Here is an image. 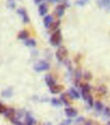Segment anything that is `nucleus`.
Here are the masks:
<instances>
[{"label":"nucleus","instance_id":"1","mask_svg":"<svg viewBox=\"0 0 110 125\" xmlns=\"http://www.w3.org/2000/svg\"><path fill=\"white\" fill-rule=\"evenodd\" d=\"M61 41H62V35H61V31L57 30L52 34L50 38V43L52 46H59Z\"/></svg>","mask_w":110,"mask_h":125},{"label":"nucleus","instance_id":"2","mask_svg":"<svg viewBox=\"0 0 110 125\" xmlns=\"http://www.w3.org/2000/svg\"><path fill=\"white\" fill-rule=\"evenodd\" d=\"M67 56H68V52H67V50L65 47H59L58 50L56 51V57L59 61H64L66 58H67Z\"/></svg>","mask_w":110,"mask_h":125},{"label":"nucleus","instance_id":"3","mask_svg":"<svg viewBox=\"0 0 110 125\" xmlns=\"http://www.w3.org/2000/svg\"><path fill=\"white\" fill-rule=\"evenodd\" d=\"M81 87H82V97H83V99L85 100V101H87L88 98L91 96V92H90L91 87H90V85L88 83L82 84Z\"/></svg>","mask_w":110,"mask_h":125},{"label":"nucleus","instance_id":"4","mask_svg":"<svg viewBox=\"0 0 110 125\" xmlns=\"http://www.w3.org/2000/svg\"><path fill=\"white\" fill-rule=\"evenodd\" d=\"M49 68V63H47L46 61H39L38 63L35 64V70L36 71H45Z\"/></svg>","mask_w":110,"mask_h":125},{"label":"nucleus","instance_id":"5","mask_svg":"<svg viewBox=\"0 0 110 125\" xmlns=\"http://www.w3.org/2000/svg\"><path fill=\"white\" fill-rule=\"evenodd\" d=\"M64 112H65L66 116H67V117H69V118H75V117L77 116V111L75 108L67 107V108H65Z\"/></svg>","mask_w":110,"mask_h":125},{"label":"nucleus","instance_id":"6","mask_svg":"<svg viewBox=\"0 0 110 125\" xmlns=\"http://www.w3.org/2000/svg\"><path fill=\"white\" fill-rule=\"evenodd\" d=\"M15 110L13 108H6L5 112H4V116L6 118H9V119H12V118L15 117Z\"/></svg>","mask_w":110,"mask_h":125},{"label":"nucleus","instance_id":"7","mask_svg":"<svg viewBox=\"0 0 110 125\" xmlns=\"http://www.w3.org/2000/svg\"><path fill=\"white\" fill-rule=\"evenodd\" d=\"M17 12H18V14H21V16H22V21H23V22H26V23H28V22L30 21V18H29V15H28V13H27V11H26V10H24V9L21 8V9H18V10H17Z\"/></svg>","mask_w":110,"mask_h":125},{"label":"nucleus","instance_id":"8","mask_svg":"<svg viewBox=\"0 0 110 125\" xmlns=\"http://www.w3.org/2000/svg\"><path fill=\"white\" fill-rule=\"evenodd\" d=\"M61 102H62L63 104H65L66 106H69L70 105V100L72 99L70 97L69 94H63V95H61Z\"/></svg>","mask_w":110,"mask_h":125},{"label":"nucleus","instance_id":"9","mask_svg":"<svg viewBox=\"0 0 110 125\" xmlns=\"http://www.w3.org/2000/svg\"><path fill=\"white\" fill-rule=\"evenodd\" d=\"M45 80H46V83L49 87H52L54 84H56L55 83V79L53 78L52 75H50V74H47V75L45 76Z\"/></svg>","mask_w":110,"mask_h":125},{"label":"nucleus","instance_id":"10","mask_svg":"<svg viewBox=\"0 0 110 125\" xmlns=\"http://www.w3.org/2000/svg\"><path fill=\"white\" fill-rule=\"evenodd\" d=\"M53 23V17L51 16V15H46L45 17H44V26L47 28V29H49L51 27V24Z\"/></svg>","mask_w":110,"mask_h":125},{"label":"nucleus","instance_id":"11","mask_svg":"<svg viewBox=\"0 0 110 125\" xmlns=\"http://www.w3.org/2000/svg\"><path fill=\"white\" fill-rule=\"evenodd\" d=\"M63 85H61V84H54L52 87H50V91L52 94H58L60 93L61 91H63Z\"/></svg>","mask_w":110,"mask_h":125},{"label":"nucleus","instance_id":"12","mask_svg":"<svg viewBox=\"0 0 110 125\" xmlns=\"http://www.w3.org/2000/svg\"><path fill=\"white\" fill-rule=\"evenodd\" d=\"M64 9H65V6L64 5H58L56 8H55V12H56V14L58 17H61L63 16L64 14Z\"/></svg>","mask_w":110,"mask_h":125},{"label":"nucleus","instance_id":"13","mask_svg":"<svg viewBox=\"0 0 110 125\" xmlns=\"http://www.w3.org/2000/svg\"><path fill=\"white\" fill-rule=\"evenodd\" d=\"M47 11H48V6H47V4L42 3V4L39 5V13H40L41 15H45V14L47 13Z\"/></svg>","mask_w":110,"mask_h":125},{"label":"nucleus","instance_id":"14","mask_svg":"<svg viewBox=\"0 0 110 125\" xmlns=\"http://www.w3.org/2000/svg\"><path fill=\"white\" fill-rule=\"evenodd\" d=\"M69 95H70V97L72 98V99H75V100H77V99H79V93L76 90V89H73V87H71V89L69 90Z\"/></svg>","mask_w":110,"mask_h":125},{"label":"nucleus","instance_id":"15","mask_svg":"<svg viewBox=\"0 0 110 125\" xmlns=\"http://www.w3.org/2000/svg\"><path fill=\"white\" fill-rule=\"evenodd\" d=\"M28 37H29V33H28V31H21L20 34L17 35V38L20 39V40H24L26 41L28 39Z\"/></svg>","mask_w":110,"mask_h":125},{"label":"nucleus","instance_id":"16","mask_svg":"<svg viewBox=\"0 0 110 125\" xmlns=\"http://www.w3.org/2000/svg\"><path fill=\"white\" fill-rule=\"evenodd\" d=\"M82 76H83L82 71H81L79 68H77V69L76 70V72H75V80H76V83L77 84H78V83H79V80H81V77Z\"/></svg>","mask_w":110,"mask_h":125},{"label":"nucleus","instance_id":"17","mask_svg":"<svg viewBox=\"0 0 110 125\" xmlns=\"http://www.w3.org/2000/svg\"><path fill=\"white\" fill-rule=\"evenodd\" d=\"M94 107H95V109H96L97 112H101V111L104 110V106H103V104L100 101H96L94 103Z\"/></svg>","mask_w":110,"mask_h":125},{"label":"nucleus","instance_id":"18","mask_svg":"<svg viewBox=\"0 0 110 125\" xmlns=\"http://www.w3.org/2000/svg\"><path fill=\"white\" fill-rule=\"evenodd\" d=\"M26 125H35L34 118L31 115H29V114L26 116Z\"/></svg>","mask_w":110,"mask_h":125},{"label":"nucleus","instance_id":"19","mask_svg":"<svg viewBox=\"0 0 110 125\" xmlns=\"http://www.w3.org/2000/svg\"><path fill=\"white\" fill-rule=\"evenodd\" d=\"M59 24H60V21H57L56 22H53V23L51 24V27H50V28H49V30H50V31H52V32L54 33V32H55V31H57V30H59V29H58V27H59Z\"/></svg>","mask_w":110,"mask_h":125},{"label":"nucleus","instance_id":"20","mask_svg":"<svg viewBox=\"0 0 110 125\" xmlns=\"http://www.w3.org/2000/svg\"><path fill=\"white\" fill-rule=\"evenodd\" d=\"M24 44H26L27 46H29V47H35V46H36V42H35V40H33V39H31V40H26Z\"/></svg>","mask_w":110,"mask_h":125},{"label":"nucleus","instance_id":"21","mask_svg":"<svg viewBox=\"0 0 110 125\" xmlns=\"http://www.w3.org/2000/svg\"><path fill=\"white\" fill-rule=\"evenodd\" d=\"M98 91H99V93H101L102 95H105V94L107 93V87L105 85H101L99 89H98Z\"/></svg>","mask_w":110,"mask_h":125},{"label":"nucleus","instance_id":"22","mask_svg":"<svg viewBox=\"0 0 110 125\" xmlns=\"http://www.w3.org/2000/svg\"><path fill=\"white\" fill-rule=\"evenodd\" d=\"M11 120V122L13 123L14 125H26V124H23V123H22L20 120L17 119V118H12V119H10Z\"/></svg>","mask_w":110,"mask_h":125},{"label":"nucleus","instance_id":"23","mask_svg":"<svg viewBox=\"0 0 110 125\" xmlns=\"http://www.w3.org/2000/svg\"><path fill=\"white\" fill-rule=\"evenodd\" d=\"M51 102H52V104L54 106H56V107H60V106H61V102L58 101V100H56V99H52Z\"/></svg>","mask_w":110,"mask_h":125},{"label":"nucleus","instance_id":"24","mask_svg":"<svg viewBox=\"0 0 110 125\" xmlns=\"http://www.w3.org/2000/svg\"><path fill=\"white\" fill-rule=\"evenodd\" d=\"M84 77H85V79L90 80V79L92 78V74H91L90 72H88V71H86V72L84 73Z\"/></svg>","mask_w":110,"mask_h":125},{"label":"nucleus","instance_id":"25","mask_svg":"<svg viewBox=\"0 0 110 125\" xmlns=\"http://www.w3.org/2000/svg\"><path fill=\"white\" fill-rule=\"evenodd\" d=\"M87 102H88V104H89L90 107H93V106H94V102H93V98H92V96H90V97L88 98Z\"/></svg>","mask_w":110,"mask_h":125},{"label":"nucleus","instance_id":"26","mask_svg":"<svg viewBox=\"0 0 110 125\" xmlns=\"http://www.w3.org/2000/svg\"><path fill=\"white\" fill-rule=\"evenodd\" d=\"M6 110V107L4 105H2L1 103H0V114H4V112Z\"/></svg>","mask_w":110,"mask_h":125},{"label":"nucleus","instance_id":"27","mask_svg":"<svg viewBox=\"0 0 110 125\" xmlns=\"http://www.w3.org/2000/svg\"><path fill=\"white\" fill-rule=\"evenodd\" d=\"M100 3H102L103 6H108L110 4V0H100Z\"/></svg>","mask_w":110,"mask_h":125},{"label":"nucleus","instance_id":"28","mask_svg":"<svg viewBox=\"0 0 110 125\" xmlns=\"http://www.w3.org/2000/svg\"><path fill=\"white\" fill-rule=\"evenodd\" d=\"M104 115H105V117L110 116V109L109 108H104Z\"/></svg>","mask_w":110,"mask_h":125},{"label":"nucleus","instance_id":"29","mask_svg":"<svg viewBox=\"0 0 110 125\" xmlns=\"http://www.w3.org/2000/svg\"><path fill=\"white\" fill-rule=\"evenodd\" d=\"M2 96H4V97H10V96H11V91L3 92V93H2Z\"/></svg>","mask_w":110,"mask_h":125},{"label":"nucleus","instance_id":"30","mask_svg":"<svg viewBox=\"0 0 110 125\" xmlns=\"http://www.w3.org/2000/svg\"><path fill=\"white\" fill-rule=\"evenodd\" d=\"M87 2H88V0H78V1L77 2V5H85Z\"/></svg>","mask_w":110,"mask_h":125},{"label":"nucleus","instance_id":"31","mask_svg":"<svg viewBox=\"0 0 110 125\" xmlns=\"http://www.w3.org/2000/svg\"><path fill=\"white\" fill-rule=\"evenodd\" d=\"M51 2H60V1H62V0H50Z\"/></svg>","mask_w":110,"mask_h":125},{"label":"nucleus","instance_id":"32","mask_svg":"<svg viewBox=\"0 0 110 125\" xmlns=\"http://www.w3.org/2000/svg\"><path fill=\"white\" fill-rule=\"evenodd\" d=\"M42 1H44V0H35L36 3H40V2H42Z\"/></svg>","mask_w":110,"mask_h":125},{"label":"nucleus","instance_id":"33","mask_svg":"<svg viewBox=\"0 0 110 125\" xmlns=\"http://www.w3.org/2000/svg\"><path fill=\"white\" fill-rule=\"evenodd\" d=\"M107 125H110V122H108V123H107Z\"/></svg>","mask_w":110,"mask_h":125}]
</instances>
